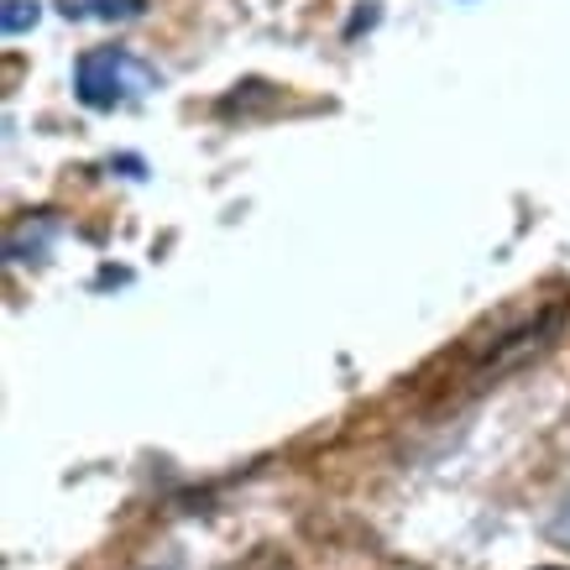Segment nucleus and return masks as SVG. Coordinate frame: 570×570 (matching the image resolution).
Segmentation results:
<instances>
[{
	"label": "nucleus",
	"instance_id": "1",
	"mask_svg": "<svg viewBox=\"0 0 570 570\" xmlns=\"http://www.w3.org/2000/svg\"><path fill=\"white\" fill-rule=\"evenodd\" d=\"M147 89H157V73L126 48H95V52H85L79 69H73V95H79L89 110L131 105V100H141Z\"/></svg>",
	"mask_w": 570,
	"mask_h": 570
},
{
	"label": "nucleus",
	"instance_id": "2",
	"mask_svg": "<svg viewBox=\"0 0 570 570\" xmlns=\"http://www.w3.org/2000/svg\"><path fill=\"white\" fill-rule=\"evenodd\" d=\"M69 21H131L147 11V0H58Z\"/></svg>",
	"mask_w": 570,
	"mask_h": 570
},
{
	"label": "nucleus",
	"instance_id": "3",
	"mask_svg": "<svg viewBox=\"0 0 570 570\" xmlns=\"http://www.w3.org/2000/svg\"><path fill=\"white\" fill-rule=\"evenodd\" d=\"M27 27H37V0H6V11H0V32L17 37V32H27Z\"/></svg>",
	"mask_w": 570,
	"mask_h": 570
},
{
	"label": "nucleus",
	"instance_id": "4",
	"mask_svg": "<svg viewBox=\"0 0 570 570\" xmlns=\"http://www.w3.org/2000/svg\"><path fill=\"white\" fill-rule=\"evenodd\" d=\"M550 534L560 539V544H570V498L560 502V513H554V523H550Z\"/></svg>",
	"mask_w": 570,
	"mask_h": 570
}]
</instances>
